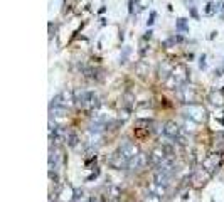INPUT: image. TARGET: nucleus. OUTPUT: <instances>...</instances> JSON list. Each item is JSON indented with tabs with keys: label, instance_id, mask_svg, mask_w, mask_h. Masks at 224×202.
<instances>
[{
	"label": "nucleus",
	"instance_id": "cd10ccee",
	"mask_svg": "<svg viewBox=\"0 0 224 202\" xmlns=\"http://www.w3.org/2000/svg\"><path fill=\"white\" fill-rule=\"evenodd\" d=\"M219 12H224V0L221 2V7H219Z\"/></svg>",
	"mask_w": 224,
	"mask_h": 202
},
{
	"label": "nucleus",
	"instance_id": "39448f33",
	"mask_svg": "<svg viewBox=\"0 0 224 202\" xmlns=\"http://www.w3.org/2000/svg\"><path fill=\"white\" fill-rule=\"evenodd\" d=\"M211 177H212V173L209 172V170H206L204 167L195 168L194 172H192V175H190V184H192V187H195V189H201V187H204V185L209 182Z\"/></svg>",
	"mask_w": 224,
	"mask_h": 202
},
{
	"label": "nucleus",
	"instance_id": "f257e3e1",
	"mask_svg": "<svg viewBox=\"0 0 224 202\" xmlns=\"http://www.w3.org/2000/svg\"><path fill=\"white\" fill-rule=\"evenodd\" d=\"M74 103L81 110H88V111H93V110L100 108V99L94 95V91L81 89V88L74 91Z\"/></svg>",
	"mask_w": 224,
	"mask_h": 202
},
{
	"label": "nucleus",
	"instance_id": "4be33fe9",
	"mask_svg": "<svg viewBox=\"0 0 224 202\" xmlns=\"http://www.w3.org/2000/svg\"><path fill=\"white\" fill-rule=\"evenodd\" d=\"M212 12H216V5L212 4V2H207V5H206V14H212Z\"/></svg>",
	"mask_w": 224,
	"mask_h": 202
},
{
	"label": "nucleus",
	"instance_id": "393cba45",
	"mask_svg": "<svg viewBox=\"0 0 224 202\" xmlns=\"http://www.w3.org/2000/svg\"><path fill=\"white\" fill-rule=\"evenodd\" d=\"M98 175H100V168H96V170H94V172L91 173V175H89L88 179H86V180H88V182H91V180H93V179H96Z\"/></svg>",
	"mask_w": 224,
	"mask_h": 202
},
{
	"label": "nucleus",
	"instance_id": "aec40b11",
	"mask_svg": "<svg viewBox=\"0 0 224 202\" xmlns=\"http://www.w3.org/2000/svg\"><path fill=\"white\" fill-rule=\"evenodd\" d=\"M155 17H157V12H155V10H152V12H150V17H148V20H147V27H152L153 26Z\"/></svg>",
	"mask_w": 224,
	"mask_h": 202
},
{
	"label": "nucleus",
	"instance_id": "ddd939ff",
	"mask_svg": "<svg viewBox=\"0 0 224 202\" xmlns=\"http://www.w3.org/2000/svg\"><path fill=\"white\" fill-rule=\"evenodd\" d=\"M209 101H211L214 106H222V104H224V91L222 89L211 91V95H209Z\"/></svg>",
	"mask_w": 224,
	"mask_h": 202
},
{
	"label": "nucleus",
	"instance_id": "7ed1b4c3",
	"mask_svg": "<svg viewBox=\"0 0 224 202\" xmlns=\"http://www.w3.org/2000/svg\"><path fill=\"white\" fill-rule=\"evenodd\" d=\"M184 116L189 118V120L195 121V123H202L207 118V111L202 104H186L184 108Z\"/></svg>",
	"mask_w": 224,
	"mask_h": 202
},
{
	"label": "nucleus",
	"instance_id": "f8f14e48",
	"mask_svg": "<svg viewBox=\"0 0 224 202\" xmlns=\"http://www.w3.org/2000/svg\"><path fill=\"white\" fill-rule=\"evenodd\" d=\"M61 150L59 148H52L51 146V150H49V170H52V172H57L61 167Z\"/></svg>",
	"mask_w": 224,
	"mask_h": 202
},
{
	"label": "nucleus",
	"instance_id": "9b49d317",
	"mask_svg": "<svg viewBox=\"0 0 224 202\" xmlns=\"http://www.w3.org/2000/svg\"><path fill=\"white\" fill-rule=\"evenodd\" d=\"M118 152L123 155V157H125V158H128V160H131L137 153H138V150H137V145H135L133 142H128V140H123V142L120 143Z\"/></svg>",
	"mask_w": 224,
	"mask_h": 202
},
{
	"label": "nucleus",
	"instance_id": "f3484780",
	"mask_svg": "<svg viewBox=\"0 0 224 202\" xmlns=\"http://www.w3.org/2000/svg\"><path fill=\"white\" fill-rule=\"evenodd\" d=\"M175 29H177L179 32H189V26H187V19H184V17L177 19V22H175Z\"/></svg>",
	"mask_w": 224,
	"mask_h": 202
},
{
	"label": "nucleus",
	"instance_id": "4468645a",
	"mask_svg": "<svg viewBox=\"0 0 224 202\" xmlns=\"http://www.w3.org/2000/svg\"><path fill=\"white\" fill-rule=\"evenodd\" d=\"M120 195H121V192H120L118 187H113V185H110L108 187V194H106V202H120Z\"/></svg>",
	"mask_w": 224,
	"mask_h": 202
},
{
	"label": "nucleus",
	"instance_id": "0eeeda50",
	"mask_svg": "<svg viewBox=\"0 0 224 202\" xmlns=\"http://www.w3.org/2000/svg\"><path fill=\"white\" fill-rule=\"evenodd\" d=\"M128 164H130V160L125 158L118 150L115 152V153L110 155V158H108V165L115 170H127L128 168Z\"/></svg>",
	"mask_w": 224,
	"mask_h": 202
},
{
	"label": "nucleus",
	"instance_id": "a211bd4d",
	"mask_svg": "<svg viewBox=\"0 0 224 202\" xmlns=\"http://www.w3.org/2000/svg\"><path fill=\"white\" fill-rule=\"evenodd\" d=\"M143 202H162V195L157 192H148Z\"/></svg>",
	"mask_w": 224,
	"mask_h": 202
},
{
	"label": "nucleus",
	"instance_id": "423d86ee",
	"mask_svg": "<svg viewBox=\"0 0 224 202\" xmlns=\"http://www.w3.org/2000/svg\"><path fill=\"white\" fill-rule=\"evenodd\" d=\"M148 164H150V155L143 153V152H138V153L130 160L127 170H130V172H140V170H143Z\"/></svg>",
	"mask_w": 224,
	"mask_h": 202
},
{
	"label": "nucleus",
	"instance_id": "bb28decb",
	"mask_svg": "<svg viewBox=\"0 0 224 202\" xmlns=\"http://www.w3.org/2000/svg\"><path fill=\"white\" fill-rule=\"evenodd\" d=\"M89 202H101V200H100L98 197H91V199H89Z\"/></svg>",
	"mask_w": 224,
	"mask_h": 202
},
{
	"label": "nucleus",
	"instance_id": "7c9ffc66",
	"mask_svg": "<svg viewBox=\"0 0 224 202\" xmlns=\"http://www.w3.org/2000/svg\"><path fill=\"white\" fill-rule=\"evenodd\" d=\"M74 2H78V0H74Z\"/></svg>",
	"mask_w": 224,
	"mask_h": 202
},
{
	"label": "nucleus",
	"instance_id": "a878e982",
	"mask_svg": "<svg viewBox=\"0 0 224 202\" xmlns=\"http://www.w3.org/2000/svg\"><path fill=\"white\" fill-rule=\"evenodd\" d=\"M152 34H153V32H152V30H150V29H148V30H147V32H145V35H143V39H150V37H152Z\"/></svg>",
	"mask_w": 224,
	"mask_h": 202
},
{
	"label": "nucleus",
	"instance_id": "6e6552de",
	"mask_svg": "<svg viewBox=\"0 0 224 202\" xmlns=\"http://www.w3.org/2000/svg\"><path fill=\"white\" fill-rule=\"evenodd\" d=\"M221 165H222V157H221V153L207 155L206 158H204V162H202V167L206 168V170H209L211 173H214Z\"/></svg>",
	"mask_w": 224,
	"mask_h": 202
},
{
	"label": "nucleus",
	"instance_id": "c85d7f7f",
	"mask_svg": "<svg viewBox=\"0 0 224 202\" xmlns=\"http://www.w3.org/2000/svg\"><path fill=\"white\" fill-rule=\"evenodd\" d=\"M219 123H222V125H224V120H222V118H221V120H219Z\"/></svg>",
	"mask_w": 224,
	"mask_h": 202
},
{
	"label": "nucleus",
	"instance_id": "2f4dec72",
	"mask_svg": "<svg viewBox=\"0 0 224 202\" xmlns=\"http://www.w3.org/2000/svg\"><path fill=\"white\" fill-rule=\"evenodd\" d=\"M212 202H216V200H212Z\"/></svg>",
	"mask_w": 224,
	"mask_h": 202
},
{
	"label": "nucleus",
	"instance_id": "c756f323",
	"mask_svg": "<svg viewBox=\"0 0 224 202\" xmlns=\"http://www.w3.org/2000/svg\"><path fill=\"white\" fill-rule=\"evenodd\" d=\"M189 2H190V4H192V2H194V0H189Z\"/></svg>",
	"mask_w": 224,
	"mask_h": 202
},
{
	"label": "nucleus",
	"instance_id": "9d476101",
	"mask_svg": "<svg viewBox=\"0 0 224 202\" xmlns=\"http://www.w3.org/2000/svg\"><path fill=\"white\" fill-rule=\"evenodd\" d=\"M172 177H173V173L165 172V170H157V168H155V170H153V184L165 189V187H169Z\"/></svg>",
	"mask_w": 224,
	"mask_h": 202
},
{
	"label": "nucleus",
	"instance_id": "20e7f679",
	"mask_svg": "<svg viewBox=\"0 0 224 202\" xmlns=\"http://www.w3.org/2000/svg\"><path fill=\"white\" fill-rule=\"evenodd\" d=\"M177 96L184 104H197V99H199V93L194 86H180L177 89Z\"/></svg>",
	"mask_w": 224,
	"mask_h": 202
},
{
	"label": "nucleus",
	"instance_id": "6ab92c4d",
	"mask_svg": "<svg viewBox=\"0 0 224 202\" xmlns=\"http://www.w3.org/2000/svg\"><path fill=\"white\" fill-rule=\"evenodd\" d=\"M128 56H130V47H123V52H121V56H120V64H125Z\"/></svg>",
	"mask_w": 224,
	"mask_h": 202
},
{
	"label": "nucleus",
	"instance_id": "dca6fc26",
	"mask_svg": "<svg viewBox=\"0 0 224 202\" xmlns=\"http://www.w3.org/2000/svg\"><path fill=\"white\" fill-rule=\"evenodd\" d=\"M78 142H79V138L78 135L72 131V130H68V137H66V145L68 146H76Z\"/></svg>",
	"mask_w": 224,
	"mask_h": 202
},
{
	"label": "nucleus",
	"instance_id": "412c9836",
	"mask_svg": "<svg viewBox=\"0 0 224 202\" xmlns=\"http://www.w3.org/2000/svg\"><path fill=\"white\" fill-rule=\"evenodd\" d=\"M189 14L194 20H199V14H197V10H195V7H189Z\"/></svg>",
	"mask_w": 224,
	"mask_h": 202
},
{
	"label": "nucleus",
	"instance_id": "2eb2a0df",
	"mask_svg": "<svg viewBox=\"0 0 224 202\" xmlns=\"http://www.w3.org/2000/svg\"><path fill=\"white\" fill-rule=\"evenodd\" d=\"M49 113H51V118H59V116H66V115H68V108L54 106V108H49Z\"/></svg>",
	"mask_w": 224,
	"mask_h": 202
},
{
	"label": "nucleus",
	"instance_id": "b1692460",
	"mask_svg": "<svg viewBox=\"0 0 224 202\" xmlns=\"http://www.w3.org/2000/svg\"><path fill=\"white\" fill-rule=\"evenodd\" d=\"M135 4H137V0H128V12H130V14L135 12V9H133V7H135Z\"/></svg>",
	"mask_w": 224,
	"mask_h": 202
},
{
	"label": "nucleus",
	"instance_id": "1a4fd4ad",
	"mask_svg": "<svg viewBox=\"0 0 224 202\" xmlns=\"http://www.w3.org/2000/svg\"><path fill=\"white\" fill-rule=\"evenodd\" d=\"M164 137L165 138H169L170 142H177L179 140V137H180V128H179V125L175 123V121H167L164 125Z\"/></svg>",
	"mask_w": 224,
	"mask_h": 202
},
{
	"label": "nucleus",
	"instance_id": "f03ea898",
	"mask_svg": "<svg viewBox=\"0 0 224 202\" xmlns=\"http://www.w3.org/2000/svg\"><path fill=\"white\" fill-rule=\"evenodd\" d=\"M189 68L186 64H175L172 68V73H170L169 79H167V86L170 89H179L180 86L187 84V79H189Z\"/></svg>",
	"mask_w": 224,
	"mask_h": 202
},
{
	"label": "nucleus",
	"instance_id": "5701e85b",
	"mask_svg": "<svg viewBox=\"0 0 224 202\" xmlns=\"http://www.w3.org/2000/svg\"><path fill=\"white\" fill-rule=\"evenodd\" d=\"M199 68H201V69H206V68H207V64H206V56H204V54L201 56V59H199Z\"/></svg>",
	"mask_w": 224,
	"mask_h": 202
}]
</instances>
